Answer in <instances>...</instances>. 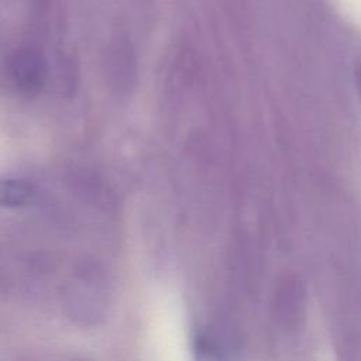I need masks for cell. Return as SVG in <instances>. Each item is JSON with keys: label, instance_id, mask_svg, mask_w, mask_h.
<instances>
[{"label": "cell", "instance_id": "1", "mask_svg": "<svg viewBox=\"0 0 361 361\" xmlns=\"http://www.w3.org/2000/svg\"><path fill=\"white\" fill-rule=\"evenodd\" d=\"M305 303V288L302 282L295 276L283 279L274 299V314L279 326L288 331L299 327L303 320Z\"/></svg>", "mask_w": 361, "mask_h": 361}, {"label": "cell", "instance_id": "2", "mask_svg": "<svg viewBox=\"0 0 361 361\" xmlns=\"http://www.w3.org/2000/svg\"><path fill=\"white\" fill-rule=\"evenodd\" d=\"M192 353L195 361H227V354L220 340L204 329H199L193 334Z\"/></svg>", "mask_w": 361, "mask_h": 361}, {"label": "cell", "instance_id": "3", "mask_svg": "<svg viewBox=\"0 0 361 361\" xmlns=\"http://www.w3.org/2000/svg\"><path fill=\"white\" fill-rule=\"evenodd\" d=\"M30 199V190L20 183H7L0 189V203L6 206H21Z\"/></svg>", "mask_w": 361, "mask_h": 361}]
</instances>
